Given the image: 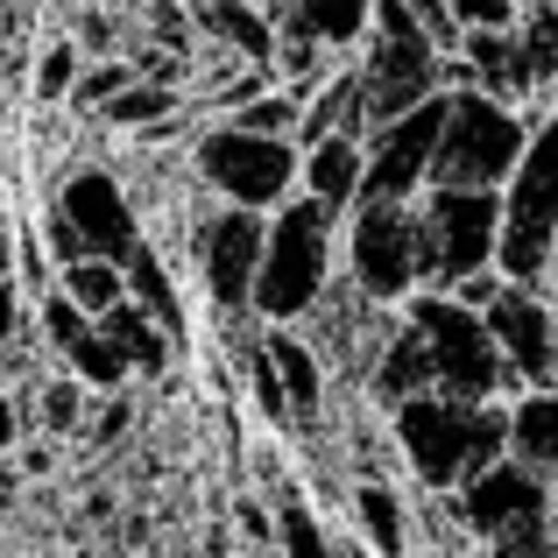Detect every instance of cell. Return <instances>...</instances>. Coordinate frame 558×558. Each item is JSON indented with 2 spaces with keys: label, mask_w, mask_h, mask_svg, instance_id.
Wrapping results in <instances>:
<instances>
[{
  "label": "cell",
  "mask_w": 558,
  "mask_h": 558,
  "mask_svg": "<svg viewBox=\"0 0 558 558\" xmlns=\"http://www.w3.org/2000/svg\"><path fill=\"white\" fill-rule=\"evenodd\" d=\"M64 219L78 227L85 255L128 262V255L142 247V241H135V219H128V198H121L107 178H71V191H64Z\"/></svg>",
  "instance_id": "cell-14"
},
{
  "label": "cell",
  "mask_w": 558,
  "mask_h": 558,
  "mask_svg": "<svg viewBox=\"0 0 558 558\" xmlns=\"http://www.w3.org/2000/svg\"><path fill=\"white\" fill-rule=\"evenodd\" d=\"M36 93H43V99L71 93V50H50V57H43V71H36Z\"/></svg>",
  "instance_id": "cell-33"
},
{
  "label": "cell",
  "mask_w": 558,
  "mask_h": 558,
  "mask_svg": "<svg viewBox=\"0 0 558 558\" xmlns=\"http://www.w3.org/2000/svg\"><path fill=\"white\" fill-rule=\"evenodd\" d=\"M551 495L537 488V466H502L488 460L481 474H466V523L495 545H517V551H537L551 537L545 523Z\"/></svg>",
  "instance_id": "cell-8"
},
{
  "label": "cell",
  "mask_w": 558,
  "mask_h": 558,
  "mask_svg": "<svg viewBox=\"0 0 558 558\" xmlns=\"http://www.w3.org/2000/svg\"><path fill=\"white\" fill-rule=\"evenodd\" d=\"M551 332H558V318H551Z\"/></svg>",
  "instance_id": "cell-38"
},
{
  "label": "cell",
  "mask_w": 558,
  "mask_h": 558,
  "mask_svg": "<svg viewBox=\"0 0 558 558\" xmlns=\"http://www.w3.org/2000/svg\"><path fill=\"white\" fill-rule=\"evenodd\" d=\"M509 14H517V0H452V22L466 28H509Z\"/></svg>",
  "instance_id": "cell-28"
},
{
  "label": "cell",
  "mask_w": 558,
  "mask_h": 558,
  "mask_svg": "<svg viewBox=\"0 0 558 558\" xmlns=\"http://www.w3.org/2000/svg\"><path fill=\"white\" fill-rule=\"evenodd\" d=\"M495 191H466V184H438V198L417 219V276L460 283L495 255Z\"/></svg>",
  "instance_id": "cell-6"
},
{
  "label": "cell",
  "mask_w": 558,
  "mask_h": 558,
  "mask_svg": "<svg viewBox=\"0 0 558 558\" xmlns=\"http://www.w3.org/2000/svg\"><path fill=\"white\" fill-rule=\"evenodd\" d=\"M523 64H531V78H537V71H558V22H551V14L531 28V57H523Z\"/></svg>",
  "instance_id": "cell-30"
},
{
  "label": "cell",
  "mask_w": 558,
  "mask_h": 558,
  "mask_svg": "<svg viewBox=\"0 0 558 558\" xmlns=\"http://www.w3.org/2000/svg\"><path fill=\"white\" fill-rule=\"evenodd\" d=\"M417 332H424V347H432V375H438V389H446V396L481 403V396L502 381V347H495L488 318H474L466 304L424 298L417 304Z\"/></svg>",
  "instance_id": "cell-7"
},
{
  "label": "cell",
  "mask_w": 558,
  "mask_h": 558,
  "mask_svg": "<svg viewBox=\"0 0 558 558\" xmlns=\"http://www.w3.org/2000/svg\"><path fill=\"white\" fill-rule=\"evenodd\" d=\"M438 85V50L424 36V22L403 8V0H381V28H375V50L368 71H361V121H396L403 107H417L424 93Z\"/></svg>",
  "instance_id": "cell-5"
},
{
  "label": "cell",
  "mask_w": 558,
  "mask_h": 558,
  "mask_svg": "<svg viewBox=\"0 0 558 558\" xmlns=\"http://www.w3.org/2000/svg\"><path fill=\"white\" fill-rule=\"evenodd\" d=\"M304 184H312V198H326L332 213H340V205L361 191V149H354V135H318L312 156H304Z\"/></svg>",
  "instance_id": "cell-15"
},
{
  "label": "cell",
  "mask_w": 558,
  "mask_h": 558,
  "mask_svg": "<svg viewBox=\"0 0 558 558\" xmlns=\"http://www.w3.org/2000/svg\"><path fill=\"white\" fill-rule=\"evenodd\" d=\"M205 22H213L219 36H233V43H241V57H255V64H269V57H276L269 22H255V14L233 8V0H205Z\"/></svg>",
  "instance_id": "cell-22"
},
{
  "label": "cell",
  "mask_w": 558,
  "mask_h": 558,
  "mask_svg": "<svg viewBox=\"0 0 558 558\" xmlns=\"http://www.w3.org/2000/svg\"><path fill=\"white\" fill-rule=\"evenodd\" d=\"M198 262H205V283H213L219 304H247V290H255V262H262V219H255V205L213 219V227L198 233Z\"/></svg>",
  "instance_id": "cell-13"
},
{
  "label": "cell",
  "mask_w": 558,
  "mask_h": 558,
  "mask_svg": "<svg viewBox=\"0 0 558 558\" xmlns=\"http://www.w3.org/2000/svg\"><path fill=\"white\" fill-rule=\"evenodd\" d=\"M121 85H128V71H113V64H107V71H93V78L78 85V107H99V99H113Z\"/></svg>",
  "instance_id": "cell-35"
},
{
  "label": "cell",
  "mask_w": 558,
  "mask_h": 558,
  "mask_svg": "<svg viewBox=\"0 0 558 558\" xmlns=\"http://www.w3.org/2000/svg\"><path fill=\"white\" fill-rule=\"evenodd\" d=\"M255 403L269 410V417H283V410H290V396H283V375H276V361H269V354L255 361Z\"/></svg>",
  "instance_id": "cell-29"
},
{
  "label": "cell",
  "mask_w": 558,
  "mask_h": 558,
  "mask_svg": "<svg viewBox=\"0 0 558 558\" xmlns=\"http://www.w3.org/2000/svg\"><path fill=\"white\" fill-rule=\"evenodd\" d=\"M269 361H276V375H283L290 410H298V417H312V410H318V361L304 354L298 340H269Z\"/></svg>",
  "instance_id": "cell-20"
},
{
  "label": "cell",
  "mask_w": 558,
  "mask_h": 558,
  "mask_svg": "<svg viewBox=\"0 0 558 558\" xmlns=\"http://www.w3.org/2000/svg\"><path fill=\"white\" fill-rule=\"evenodd\" d=\"M99 318H107V340L121 347L135 368H163V340H156V326H149L142 312H128V304H107Z\"/></svg>",
  "instance_id": "cell-21"
},
{
  "label": "cell",
  "mask_w": 558,
  "mask_h": 558,
  "mask_svg": "<svg viewBox=\"0 0 558 558\" xmlns=\"http://www.w3.org/2000/svg\"><path fill=\"white\" fill-rule=\"evenodd\" d=\"M43 318H50V340H57V347H71V340L85 332V304H71V298H57Z\"/></svg>",
  "instance_id": "cell-31"
},
{
  "label": "cell",
  "mask_w": 558,
  "mask_h": 558,
  "mask_svg": "<svg viewBox=\"0 0 558 558\" xmlns=\"http://www.w3.org/2000/svg\"><path fill=\"white\" fill-rule=\"evenodd\" d=\"M354 276L368 298L417 283V219L403 213V198H368V213L354 219Z\"/></svg>",
  "instance_id": "cell-11"
},
{
  "label": "cell",
  "mask_w": 558,
  "mask_h": 558,
  "mask_svg": "<svg viewBox=\"0 0 558 558\" xmlns=\"http://www.w3.org/2000/svg\"><path fill=\"white\" fill-rule=\"evenodd\" d=\"M375 389L389 396V403H403V396H417V389H438V375H432V347H424L417 318H410V326L389 340V354H381V368H375Z\"/></svg>",
  "instance_id": "cell-16"
},
{
  "label": "cell",
  "mask_w": 558,
  "mask_h": 558,
  "mask_svg": "<svg viewBox=\"0 0 558 558\" xmlns=\"http://www.w3.org/2000/svg\"><path fill=\"white\" fill-rule=\"evenodd\" d=\"M64 354H71V368H78L85 381H99V389H113V381L128 375V354H121V347L107 340V332H93V326H85L78 340L64 347Z\"/></svg>",
  "instance_id": "cell-23"
},
{
  "label": "cell",
  "mask_w": 558,
  "mask_h": 558,
  "mask_svg": "<svg viewBox=\"0 0 558 558\" xmlns=\"http://www.w3.org/2000/svg\"><path fill=\"white\" fill-rule=\"evenodd\" d=\"M43 417H50L57 432H64V424L78 417V396H71V389H50V396H43Z\"/></svg>",
  "instance_id": "cell-36"
},
{
  "label": "cell",
  "mask_w": 558,
  "mask_h": 558,
  "mask_svg": "<svg viewBox=\"0 0 558 558\" xmlns=\"http://www.w3.org/2000/svg\"><path fill=\"white\" fill-rule=\"evenodd\" d=\"M121 290H128V276H121V262H107V255H78L64 269V298L85 304V318L107 312V304H121Z\"/></svg>",
  "instance_id": "cell-19"
},
{
  "label": "cell",
  "mask_w": 558,
  "mask_h": 558,
  "mask_svg": "<svg viewBox=\"0 0 558 558\" xmlns=\"http://www.w3.org/2000/svg\"><path fill=\"white\" fill-rule=\"evenodd\" d=\"M361 28H368V0H298L304 43H354Z\"/></svg>",
  "instance_id": "cell-18"
},
{
  "label": "cell",
  "mask_w": 558,
  "mask_h": 558,
  "mask_svg": "<svg viewBox=\"0 0 558 558\" xmlns=\"http://www.w3.org/2000/svg\"><path fill=\"white\" fill-rule=\"evenodd\" d=\"M128 283H135V290H142V298H149L163 318H178V312H170V283H163V269H156L149 247H135V255H128Z\"/></svg>",
  "instance_id": "cell-26"
},
{
  "label": "cell",
  "mask_w": 558,
  "mask_h": 558,
  "mask_svg": "<svg viewBox=\"0 0 558 558\" xmlns=\"http://www.w3.org/2000/svg\"><path fill=\"white\" fill-rule=\"evenodd\" d=\"M403 452L432 488H452V481L481 474L488 460H502L509 446V417L488 403H466V396H403Z\"/></svg>",
  "instance_id": "cell-1"
},
{
  "label": "cell",
  "mask_w": 558,
  "mask_h": 558,
  "mask_svg": "<svg viewBox=\"0 0 558 558\" xmlns=\"http://www.w3.org/2000/svg\"><path fill=\"white\" fill-rule=\"evenodd\" d=\"M481 318H488L495 347L509 354V368L523 381H545L551 361H558V332H551V312L537 298H523V290H488V304H481Z\"/></svg>",
  "instance_id": "cell-12"
},
{
  "label": "cell",
  "mask_w": 558,
  "mask_h": 558,
  "mask_svg": "<svg viewBox=\"0 0 558 558\" xmlns=\"http://www.w3.org/2000/svg\"><path fill=\"white\" fill-rule=\"evenodd\" d=\"M326 262H332V205L304 198L262 233V262H255V290L247 298L269 318H298L326 290Z\"/></svg>",
  "instance_id": "cell-2"
},
{
  "label": "cell",
  "mask_w": 558,
  "mask_h": 558,
  "mask_svg": "<svg viewBox=\"0 0 558 558\" xmlns=\"http://www.w3.org/2000/svg\"><path fill=\"white\" fill-rule=\"evenodd\" d=\"M8 438H14V410L0 403V446H8Z\"/></svg>",
  "instance_id": "cell-37"
},
{
  "label": "cell",
  "mask_w": 558,
  "mask_h": 558,
  "mask_svg": "<svg viewBox=\"0 0 558 558\" xmlns=\"http://www.w3.org/2000/svg\"><path fill=\"white\" fill-rule=\"evenodd\" d=\"M107 113H113V121H156V113H170V93H163V85H156V93H149V85H121V93L107 99Z\"/></svg>",
  "instance_id": "cell-25"
},
{
  "label": "cell",
  "mask_w": 558,
  "mask_h": 558,
  "mask_svg": "<svg viewBox=\"0 0 558 558\" xmlns=\"http://www.w3.org/2000/svg\"><path fill=\"white\" fill-rule=\"evenodd\" d=\"M509 446L523 452V466H558V396H531L509 417Z\"/></svg>",
  "instance_id": "cell-17"
},
{
  "label": "cell",
  "mask_w": 558,
  "mask_h": 558,
  "mask_svg": "<svg viewBox=\"0 0 558 558\" xmlns=\"http://www.w3.org/2000/svg\"><path fill=\"white\" fill-rule=\"evenodd\" d=\"M198 170L227 191L233 205H276L298 178V156L283 135H255V128H227V135H205Z\"/></svg>",
  "instance_id": "cell-10"
},
{
  "label": "cell",
  "mask_w": 558,
  "mask_h": 558,
  "mask_svg": "<svg viewBox=\"0 0 558 558\" xmlns=\"http://www.w3.org/2000/svg\"><path fill=\"white\" fill-rule=\"evenodd\" d=\"M290 121H298V99H255V107H241V128H255V135H283Z\"/></svg>",
  "instance_id": "cell-27"
},
{
  "label": "cell",
  "mask_w": 558,
  "mask_h": 558,
  "mask_svg": "<svg viewBox=\"0 0 558 558\" xmlns=\"http://www.w3.org/2000/svg\"><path fill=\"white\" fill-rule=\"evenodd\" d=\"M354 502H361V523H368V537H375L381 551L403 545V517H396V495L389 488H361Z\"/></svg>",
  "instance_id": "cell-24"
},
{
  "label": "cell",
  "mask_w": 558,
  "mask_h": 558,
  "mask_svg": "<svg viewBox=\"0 0 558 558\" xmlns=\"http://www.w3.org/2000/svg\"><path fill=\"white\" fill-rule=\"evenodd\" d=\"M283 537H290L298 551H326V531H318L304 509H283Z\"/></svg>",
  "instance_id": "cell-34"
},
{
  "label": "cell",
  "mask_w": 558,
  "mask_h": 558,
  "mask_svg": "<svg viewBox=\"0 0 558 558\" xmlns=\"http://www.w3.org/2000/svg\"><path fill=\"white\" fill-rule=\"evenodd\" d=\"M403 8L424 22V36H432V43H446V36H452V0H403Z\"/></svg>",
  "instance_id": "cell-32"
},
{
  "label": "cell",
  "mask_w": 558,
  "mask_h": 558,
  "mask_svg": "<svg viewBox=\"0 0 558 558\" xmlns=\"http://www.w3.org/2000/svg\"><path fill=\"white\" fill-rule=\"evenodd\" d=\"M438 128H446V99L424 93L417 107H403L396 121H375V142L361 156V191L368 198H403L432 178V149H438Z\"/></svg>",
  "instance_id": "cell-9"
},
{
  "label": "cell",
  "mask_w": 558,
  "mask_h": 558,
  "mask_svg": "<svg viewBox=\"0 0 558 558\" xmlns=\"http://www.w3.org/2000/svg\"><path fill=\"white\" fill-rule=\"evenodd\" d=\"M523 156V121L495 99L466 93L446 99V128H438V149H432V184H466V191H495L509 184Z\"/></svg>",
  "instance_id": "cell-3"
},
{
  "label": "cell",
  "mask_w": 558,
  "mask_h": 558,
  "mask_svg": "<svg viewBox=\"0 0 558 558\" xmlns=\"http://www.w3.org/2000/svg\"><path fill=\"white\" fill-rule=\"evenodd\" d=\"M558 241V113L537 142H523L509 170V213H502V269L517 283H537Z\"/></svg>",
  "instance_id": "cell-4"
}]
</instances>
